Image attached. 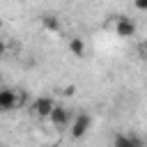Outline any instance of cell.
<instances>
[{
  "label": "cell",
  "mask_w": 147,
  "mask_h": 147,
  "mask_svg": "<svg viewBox=\"0 0 147 147\" xmlns=\"http://www.w3.org/2000/svg\"><path fill=\"white\" fill-rule=\"evenodd\" d=\"M90 129H92V117H90L87 113H78V115H74L71 122H69V136H71L74 140L83 138Z\"/></svg>",
  "instance_id": "obj_1"
},
{
  "label": "cell",
  "mask_w": 147,
  "mask_h": 147,
  "mask_svg": "<svg viewBox=\"0 0 147 147\" xmlns=\"http://www.w3.org/2000/svg\"><path fill=\"white\" fill-rule=\"evenodd\" d=\"M16 106H21L16 90L0 85V110H2V113H9V110H14Z\"/></svg>",
  "instance_id": "obj_2"
},
{
  "label": "cell",
  "mask_w": 147,
  "mask_h": 147,
  "mask_svg": "<svg viewBox=\"0 0 147 147\" xmlns=\"http://www.w3.org/2000/svg\"><path fill=\"white\" fill-rule=\"evenodd\" d=\"M48 119H51V124H53V126L64 129V126H69V122H71V113H69V108H64V106L55 103V108L51 110Z\"/></svg>",
  "instance_id": "obj_3"
},
{
  "label": "cell",
  "mask_w": 147,
  "mask_h": 147,
  "mask_svg": "<svg viewBox=\"0 0 147 147\" xmlns=\"http://www.w3.org/2000/svg\"><path fill=\"white\" fill-rule=\"evenodd\" d=\"M136 21L133 18H129V16H117L115 18V32H117V37H133L136 34Z\"/></svg>",
  "instance_id": "obj_4"
},
{
  "label": "cell",
  "mask_w": 147,
  "mask_h": 147,
  "mask_svg": "<svg viewBox=\"0 0 147 147\" xmlns=\"http://www.w3.org/2000/svg\"><path fill=\"white\" fill-rule=\"evenodd\" d=\"M55 108V101H53V96H37L34 101H32V113L37 115V117H48L51 115V110Z\"/></svg>",
  "instance_id": "obj_5"
},
{
  "label": "cell",
  "mask_w": 147,
  "mask_h": 147,
  "mask_svg": "<svg viewBox=\"0 0 147 147\" xmlns=\"http://www.w3.org/2000/svg\"><path fill=\"white\" fill-rule=\"evenodd\" d=\"M113 147H145V142L136 133H117L113 140Z\"/></svg>",
  "instance_id": "obj_6"
},
{
  "label": "cell",
  "mask_w": 147,
  "mask_h": 147,
  "mask_svg": "<svg viewBox=\"0 0 147 147\" xmlns=\"http://www.w3.org/2000/svg\"><path fill=\"white\" fill-rule=\"evenodd\" d=\"M41 25H44L48 32H60V30H62L60 18H57V16H53V14H46V16L41 18Z\"/></svg>",
  "instance_id": "obj_7"
},
{
  "label": "cell",
  "mask_w": 147,
  "mask_h": 147,
  "mask_svg": "<svg viewBox=\"0 0 147 147\" xmlns=\"http://www.w3.org/2000/svg\"><path fill=\"white\" fill-rule=\"evenodd\" d=\"M69 51L76 55V57H83L85 55V41L80 37H71L69 39Z\"/></svg>",
  "instance_id": "obj_8"
},
{
  "label": "cell",
  "mask_w": 147,
  "mask_h": 147,
  "mask_svg": "<svg viewBox=\"0 0 147 147\" xmlns=\"http://www.w3.org/2000/svg\"><path fill=\"white\" fill-rule=\"evenodd\" d=\"M5 53H7V44H5V39L0 37V57H2Z\"/></svg>",
  "instance_id": "obj_9"
},
{
  "label": "cell",
  "mask_w": 147,
  "mask_h": 147,
  "mask_svg": "<svg viewBox=\"0 0 147 147\" xmlns=\"http://www.w3.org/2000/svg\"><path fill=\"white\" fill-rule=\"evenodd\" d=\"M2 25H5V21H2V18H0V30H2Z\"/></svg>",
  "instance_id": "obj_10"
},
{
  "label": "cell",
  "mask_w": 147,
  "mask_h": 147,
  "mask_svg": "<svg viewBox=\"0 0 147 147\" xmlns=\"http://www.w3.org/2000/svg\"><path fill=\"white\" fill-rule=\"evenodd\" d=\"M0 85H2V76H0Z\"/></svg>",
  "instance_id": "obj_11"
}]
</instances>
